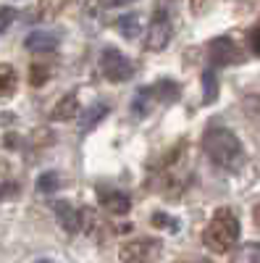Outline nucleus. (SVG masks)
<instances>
[{
	"instance_id": "nucleus-1",
	"label": "nucleus",
	"mask_w": 260,
	"mask_h": 263,
	"mask_svg": "<svg viewBox=\"0 0 260 263\" xmlns=\"http://www.w3.org/2000/svg\"><path fill=\"white\" fill-rule=\"evenodd\" d=\"M203 147L208 153V158L221 166L226 171H236L245 163V147L239 142V137L234 135L231 129L224 126H210L203 137Z\"/></svg>"
},
{
	"instance_id": "nucleus-2",
	"label": "nucleus",
	"mask_w": 260,
	"mask_h": 263,
	"mask_svg": "<svg viewBox=\"0 0 260 263\" xmlns=\"http://www.w3.org/2000/svg\"><path fill=\"white\" fill-rule=\"evenodd\" d=\"M239 239V218L229 208H218L203 232V242L213 253H229Z\"/></svg>"
},
{
	"instance_id": "nucleus-3",
	"label": "nucleus",
	"mask_w": 260,
	"mask_h": 263,
	"mask_svg": "<svg viewBox=\"0 0 260 263\" xmlns=\"http://www.w3.org/2000/svg\"><path fill=\"white\" fill-rule=\"evenodd\" d=\"M100 71L105 74V79H111V82H126V79H132V74H134V63L129 61L121 50L105 48L103 55H100Z\"/></svg>"
},
{
	"instance_id": "nucleus-4",
	"label": "nucleus",
	"mask_w": 260,
	"mask_h": 263,
	"mask_svg": "<svg viewBox=\"0 0 260 263\" xmlns=\"http://www.w3.org/2000/svg\"><path fill=\"white\" fill-rule=\"evenodd\" d=\"M161 253L158 239H134L121 248V263H153Z\"/></svg>"
},
{
	"instance_id": "nucleus-5",
	"label": "nucleus",
	"mask_w": 260,
	"mask_h": 263,
	"mask_svg": "<svg viewBox=\"0 0 260 263\" xmlns=\"http://www.w3.org/2000/svg\"><path fill=\"white\" fill-rule=\"evenodd\" d=\"M171 34H173V29H171V21H168V16L166 13H155L153 16V21H150V29H147V34H145V48L150 50V53H158V50H163L168 42H171Z\"/></svg>"
},
{
	"instance_id": "nucleus-6",
	"label": "nucleus",
	"mask_w": 260,
	"mask_h": 263,
	"mask_svg": "<svg viewBox=\"0 0 260 263\" xmlns=\"http://www.w3.org/2000/svg\"><path fill=\"white\" fill-rule=\"evenodd\" d=\"M208 58L213 66H231V63L242 61V53L229 37H215L208 45Z\"/></svg>"
},
{
	"instance_id": "nucleus-7",
	"label": "nucleus",
	"mask_w": 260,
	"mask_h": 263,
	"mask_svg": "<svg viewBox=\"0 0 260 263\" xmlns=\"http://www.w3.org/2000/svg\"><path fill=\"white\" fill-rule=\"evenodd\" d=\"M55 216H58L61 227L66 229L69 234H76V232L82 229V216H79V211H76L71 203L58 200V203H55Z\"/></svg>"
},
{
	"instance_id": "nucleus-8",
	"label": "nucleus",
	"mask_w": 260,
	"mask_h": 263,
	"mask_svg": "<svg viewBox=\"0 0 260 263\" xmlns=\"http://www.w3.org/2000/svg\"><path fill=\"white\" fill-rule=\"evenodd\" d=\"M100 203L108 213H113V216H126L129 208H132V200H129V195L126 192H118V190H108L103 192L100 197Z\"/></svg>"
},
{
	"instance_id": "nucleus-9",
	"label": "nucleus",
	"mask_w": 260,
	"mask_h": 263,
	"mask_svg": "<svg viewBox=\"0 0 260 263\" xmlns=\"http://www.w3.org/2000/svg\"><path fill=\"white\" fill-rule=\"evenodd\" d=\"M82 111H79V100H76V95L74 92H69V95H63L58 103H55V108L50 111V119L53 121H71V119H76Z\"/></svg>"
},
{
	"instance_id": "nucleus-10",
	"label": "nucleus",
	"mask_w": 260,
	"mask_h": 263,
	"mask_svg": "<svg viewBox=\"0 0 260 263\" xmlns=\"http://www.w3.org/2000/svg\"><path fill=\"white\" fill-rule=\"evenodd\" d=\"M24 48L32 50V53H50V50L58 48V40H55V34H50V32H32V34L24 40Z\"/></svg>"
},
{
	"instance_id": "nucleus-11",
	"label": "nucleus",
	"mask_w": 260,
	"mask_h": 263,
	"mask_svg": "<svg viewBox=\"0 0 260 263\" xmlns=\"http://www.w3.org/2000/svg\"><path fill=\"white\" fill-rule=\"evenodd\" d=\"M105 116H108V105H105V103H95V105H90L87 111L79 114V126H82V132H92Z\"/></svg>"
},
{
	"instance_id": "nucleus-12",
	"label": "nucleus",
	"mask_w": 260,
	"mask_h": 263,
	"mask_svg": "<svg viewBox=\"0 0 260 263\" xmlns=\"http://www.w3.org/2000/svg\"><path fill=\"white\" fill-rule=\"evenodd\" d=\"M179 95H182V90L173 79H161V82L153 84V98L161 100V103H176Z\"/></svg>"
},
{
	"instance_id": "nucleus-13",
	"label": "nucleus",
	"mask_w": 260,
	"mask_h": 263,
	"mask_svg": "<svg viewBox=\"0 0 260 263\" xmlns=\"http://www.w3.org/2000/svg\"><path fill=\"white\" fill-rule=\"evenodd\" d=\"M116 29H118L126 40H137V34H139V29H142L139 16H137V13H124V16L116 21Z\"/></svg>"
},
{
	"instance_id": "nucleus-14",
	"label": "nucleus",
	"mask_w": 260,
	"mask_h": 263,
	"mask_svg": "<svg viewBox=\"0 0 260 263\" xmlns=\"http://www.w3.org/2000/svg\"><path fill=\"white\" fill-rule=\"evenodd\" d=\"M16 92V69L11 63H0V98Z\"/></svg>"
},
{
	"instance_id": "nucleus-15",
	"label": "nucleus",
	"mask_w": 260,
	"mask_h": 263,
	"mask_svg": "<svg viewBox=\"0 0 260 263\" xmlns=\"http://www.w3.org/2000/svg\"><path fill=\"white\" fill-rule=\"evenodd\" d=\"M215 98H218V77H215L213 69H205L203 71V100L213 103Z\"/></svg>"
},
{
	"instance_id": "nucleus-16",
	"label": "nucleus",
	"mask_w": 260,
	"mask_h": 263,
	"mask_svg": "<svg viewBox=\"0 0 260 263\" xmlns=\"http://www.w3.org/2000/svg\"><path fill=\"white\" fill-rule=\"evenodd\" d=\"M231 263H260V245L257 242H250L245 248H239L234 253Z\"/></svg>"
},
{
	"instance_id": "nucleus-17",
	"label": "nucleus",
	"mask_w": 260,
	"mask_h": 263,
	"mask_svg": "<svg viewBox=\"0 0 260 263\" xmlns=\"http://www.w3.org/2000/svg\"><path fill=\"white\" fill-rule=\"evenodd\" d=\"M150 100H153V87H145V90L137 92V98H134V103H132L134 116H147V111H150Z\"/></svg>"
},
{
	"instance_id": "nucleus-18",
	"label": "nucleus",
	"mask_w": 260,
	"mask_h": 263,
	"mask_svg": "<svg viewBox=\"0 0 260 263\" xmlns=\"http://www.w3.org/2000/svg\"><path fill=\"white\" fill-rule=\"evenodd\" d=\"M58 187H61V177H58L55 171H45V174L37 179V190H39V192H55Z\"/></svg>"
},
{
	"instance_id": "nucleus-19",
	"label": "nucleus",
	"mask_w": 260,
	"mask_h": 263,
	"mask_svg": "<svg viewBox=\"0 0 260 263\" xmlns=\"http://www.w3.org/2000/svg\"><path fill=\"white\" fill-rule=\"evenodd\" d=\"M48 79H50V66L48 63H34L32 71H29V82L34 87H39V84H45Z\"/></svg>"
},
{
	"instance_id": "nucleus-20",
	"label": "nucleus",
	"mask_w": 260,
	"mask_h": 263,
	"mask_svg": "<svg viewBox=\"0 0 260 263\" xmlns=\"http://www.w3.org/2000/svg\"><path fill=\"white\" fill-rule=\"evenodd\" d=\"M16 21V11L11 8V6H3L0 8V32H6L11 24Z\"/></svg>"
},
{
	"instance_id": "nucleus-21",
	"label": "nucleus",
	"mask_w": 260,
	"mask_h": 263,
	"mask_svg": "<svg viewBox=\"0 0 260 263\" xmlns=\"http://www.w3.org/2000/svg\"><path fill=\"white\" fill-rule=\"evenodd\" d=\"M153 227H158V229H176V221H171V218H168V213H153Z\"/></svg>"
},
{
	"instance_id": "nucleus-22",
	"label": "nucleus",
	"mask_w": 260,
	"mask_h": 263,
	"mask_svg": "<svg viewBox=\"0 0 260 263\" xmlns=\"http://www.w3.org/2000/svg\"><path fill=\"white\" fill-rule=\"evenodd\" d=\"M18 195V184L16 182H0V203L11 200V197Z\"/></svg>"
},
{
	"instance_id": "nucleus-23",
	"label": "nucleus",
	"mask_w": 260,
	"mask_h": 263,
	"mask_svg": "<svg viewBox=\"0 0 260 263\" xmlns=\"http://www.w3.org/2000/svg\"><path fill=\"white\" fill-rule=\"evenodd\" d=\"M245 114L252 119H260V98H247L245 100Z\"/></svg>"
},
{
	"instance_id": "nucleus-24",
	"label": "nucleus",
	"mask_w": 260,
	"mask_h": 263,
	"mask_svg": "<svg viewBox=\"0 0 260 263\" xmlns=\"http://www.w3.org/2000/svg\"><path fill=\"white\" fill-rule=\"evenodd\" d=\"M250 48H252L255 55H260V27L250 32Z\"/></svg>"
},
{
	"instance_id": "nucleus-25",
	"label": "nucleus",
	"mask_w": 260,
	"mask_h": 263,
	"mask_svg": "<svg viewBox=\"0 0 260 263\" xmlns=\"http://www.w3.org/2000/svg\"><path fill=\"white\" fill-rule=\"evenodd\" d=\"M252 221H255V227L260 229V203H257V205L252 208Z\"/></svg>"
},
{
	"instance_id": "nucleus-26",
	"label": "nucleus",
	"mask_w": 260,
	"mask_h": 263,
	"mask_svg": "<svg viewBox=\"0 0 260 263\" xmlns=\"http://www.w3.org/2000/svg\"><path fill=\"white\" fill-rule=\"evenodd\" d=\"M129 3H134V0H111V6H129Z\"/></svg>"
},
{
	"instance_id": "nucleus-27",
	"label": "nucleus",
	"mask_w": 260,
	"mask_h": 263,
	"mask_svg": "<svg viewBox=\"0 0 260 263\" xmlns=\"http://www.w3.org/2000/svg\"><path fill=\"white\" fill-rule=\"evenodd\" d=\"M37 263H53V260H48V258H42V260H37Z\"/></svg>"
}]
</instances>
